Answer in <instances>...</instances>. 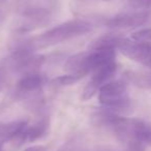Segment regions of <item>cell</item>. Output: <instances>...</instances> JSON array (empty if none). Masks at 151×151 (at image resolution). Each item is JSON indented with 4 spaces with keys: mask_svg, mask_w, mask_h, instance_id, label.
I'll return each mask as SVG.
<instances>
[{
    "mask_svg": "<svg viewBox=\"0 0 151 151\" xmlns=\"http://www.w3.org/2000/svg\"><path fill=\"white\" fill-rule=\"evenodd\" d=\"M91 23L86 20H69L47 30L44 33L31 37L22 38L13 42L12 51H27L35 53V51L40 49L48 48L62 42L85 35L91 31Z\"/></svg>",
    "mask_w": 151,
    "mask_h": 151,
    "instance_id": "obj_1",
    "label": "cell"
},
{
    "mask_svg": "<svg viewBox=\"0 0 151 151\" xmlns=\"http://www.w3.org/2000/svg\"><path fill=\"white\" fill-rule=\"evenodd\" d=\"M14 4L20 18L15 31L20 34L50 24L60 9L59 0H14Z\"/></svg>",
    "mask_w": 151,
    "mask_h": 151,
    "instance_id": "obj_2",
    "label": "cell"
},
{
    "mask_svg": "<svg viewBox=\"0 0 151 151\" xmlns=\"http://www.w3.org/2000/svg\"><path fill=\"white\" fill-rule=\"evenodd\" d=\"M109 129L128 151H145L151 146V123L144 119L118 115Z\"/></svg>",
    "mask_w": 151,
    "mask_h": 151,
    "instance_id": "obj_3",
    "label": "cell"
},
{
    "mask_svg": "<svg viewBox=\"0 0 151 151\" xmlns=\"http://www.w3.org/2000/svg\"><path fill=\"white\" fill-rule=\"evenodd\" d=\"M117 50L130 60L151 68V28L138 30L129 38L121 36Z\"/></svg>",
    "mask_w": 151,
    "mask_h": 151,
    "instance_id": "obj_4",
    "label": "cell"
},
{
    "mask_svg": "<svg viewBox=\"0 0 151 151\" xmlns=\"http://www.w3.org/2000/svg\"><path fill=\"white\" fill-rule=\"evenodd\" d=\"M99 101L103 108L120 115L132 109V99L124 81H110L99 88Z\"/></svg>",
    "mask_w": 151,
    "mask_h": 151,
    "instance_id": "obj_5",
    "label": "cell"
},
{
    "mask_svg": "<svg viewBox=\"0 0 151 151\" xmlns=\"http://www.w3.org/2000/svg\"><path fill=\"white\" fill-rule=\"evenodd\" d=\"M4 62L11 73L24 76L37 73L46 62V57L27 51H12V55Z\"/></svg>",
    "mask_w": 151,
    "mask_h": 151,
    "instance_id": "obj_6",
    "label": "cell"
},
{
    "mask_svg": "<svg viewBox=\"0 0 151 151\" xmlns=\"http://www.w3.org/2000/svg\"><path fill=\"white\" fill-rule=\"evenodd\" d=\"M47 82L46 76L37 73H31L22 76L15 87V99L25 101L28 97L40 92Z\"/></svg>",
    "mask_w": 151,
    "mask_h": 151,
    "instance_id": "obj_7",
    "label": "cell"
},
{
    "mask_svg": "<svg viewBox=\"0 0 151 151\" xmlns=\"http://www.w3.org/2000/svg\"><path fill=\"white\" fill-rule=\"evenodd\" d=\"M150 14L145 12L128 11L118 14L105 21V25L112 29H129L144 25L149 19Z\"/></svg>",
    "mask_w": 151,
    "mask_h": 151,
    "instance_id": "obj_8",
    "label": "cell"
},
{
    "mask_svg": "<svg viewBox=\"0 0 151 151\" xmlns=\"http://www.w3.org/2000/svg\"><path fill=\"white\" fill-rule=\"evenodd\" d=\"M64 70L71 75H76L84 78L85 76L92 71L91 66V51H84V52L77 53L73 56L68 57L65 61Z\"/></svg>",
    "mask_w": 151,
    "mask_h": 151,
    "instance_id": "obj_9",
    "label": "cell"
},
{
    "mask_svg": "<svg viewBox=\"0 0 151 151\" xmlns=\"http://www.w3.org/2000/svg\"><path fill=\"white\" fill-rule=\"evenodd\" d=\"M49 126H50V121H49L48 117L40 118L37 121L34 122L31 125L28 124L25 127V129L17 138L14 139L13 141H15L14 143L18 144V146H20V145L24 144V143L34 142V141L42 138L47 134Z\"/></svg>",
    "mask_w": 151,
    "mask_h": 151,
    "instance_id": "obj_10",
    "label": "cell"
},
{
    "mask_svg": "<svg viewBox=\"0 0 151 151\" xmlns=\"http://www.w3.org/2000/svg\"><path fill=\"white\" fill-rule=\"evenodd\" d=\"M29 124L27 119H17L0 122V141H13Z\"/></svg>",
    "mask_w": 151,
    "mask_h": 151,
    "instance_id": "obj_11",
    "label": "cell"
},
{
    "mask_svg": "<svg viewBox=\"0 0 151 151\" xmlns=\"http://www.w3.org/2000/svg\"><path fill=\"white\" fill-rule=\"evenodd\" d=\"M124 79L139 88L151 89V73H149L127 70L124 73Z\"/></svg>",
    "mask_w": 151,
    "mask_h": 151,
    "instance_id": "obj_12",
    "label": "cell"
},
{
    "mask_svg": "<svg viewBox=\"0 0 151 151\" xmlns=\"http://www.w3.org/2000/svg\"><path fill=\"white\" fill-rule=\"evenodd\" d=\"M82 78L78 77L76 75H71V73H67V75L59 76L57 78L52 80V85L57 87H63V86H70L73 84H76L77 82L81 80Z\"/></svg>",
    "mask_w": 151,
    "mask_h": 151,
    "instance_id": "obj_13",
    "label": "cell"
},
{
    "mask_svg": "<svg viewBox=\"0 0 151 151\" xmlns=\"http://www.w3.org/2000/svg\"><path fill=\"white\" fill-rule=\"evenodd\" d=\"M126 3L130 11L151 14V0H126Z\"/></svg>",
    "mask_w": 151,
    "mask_h": 151,
    "instance_id": "obj_14",
    "label": "cell"
},
{
    "mask_svg": "<svg viewBox=\"0 0 151 151\" xmlns=\"http://www.w3.org/2000/svg\"><path fill=\"white\" fill-rule=\"evenodd\" d=\"M9 3L7 0H0V23H2L9 14Z\"/></svg>",
    "mask_w": 151,
    "mask_h": 151,
    "instance_id": "obj_15",
    "label": "cell"
},
{
    "mask_svg": "<svg viewBox=\"0 0 151 151\" xmlns=\"http://www.w3.org/2000/svg\"><path fill=\"white\" fill-rule=\"evenodd\" d=\"M23 151H48V147L44 145H34V146L24 149Z\"/></svg>",
    "mask_w": 151,
    "mask_h": 151,
    "instance_id": "obj_16",
    "label": "cell"
},
{
    "mask_svg": "<svg viewBox=\"0 0 151 151\" xmlns=\"http://www.w3.org/2000/svg\"><path fill=\"white\" fill-rule=\"evenodd\" d=\"M1 144H2V142L0 141V151H3V150H2V147H1Z\"/></svg>",
    "mask_w": 151,
    "mask_h": 151,
    "instance_id": "obj_17",
    "label": "cell"
},
{
    "mask_svg": "<svg viewBox=\"0 0 151 151\" xmlns=\"http://www.w3.org/2000/svg\"><path fill=\"white\" fill-rule=\"evenodd\" d=\"M101 1H105V2H110V1H112V0H101Z\"/></svg>",
    "mask_w": 151,
    "mask_h": 151,
    "instance_id": "obj_18",
    "label": "cell"
}]
</instances>
